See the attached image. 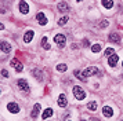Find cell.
I'll list each match as a JSON object with an SVG mask.
<instances>
[{"label": "cell", "instance_id": "cell-1", "mask_svg": "<svg viewBox=\"0 0 123 121\" xmlns=\"http://www.w3.org/2000/svg\"><path fill=\"white\" fill-rule=\"evenodd\" d=\"M73 96L78 99V100H83L86 98V92L83 91V88H80L79 85H75L73 87Z\"/></svg>", "mask_w": 123, "mask_h": 121}, {"label": "cell", "instance_id": "cell-2", "mask_svg": "<svg viewBox=\"0 0 123 121\" xmlns=\"http://www.w3.org/2000/svg\"><path fill=\"white\" fill-rule=\"evenodd\" d=\"M17 84H18V88H19L21 91H24V92H29V91H31V87H29L28 81H26L25 78H19L17 81Z\"/></svg>", "mask_w": 123, "mask_h": 121}, {"label": "cell", "instance_id": "cell-3", "mask_svg": "<svg viewBox=\"0 0 123 121\" xmlns=\"http://www.w3.org/2000/svg\"><path fill=\"white\" fill-rule=\"evenodd\" d=\"M97 73H98V74H101L100 70H98L97 67H93V66H91V67H86V69L83 70V76L86 77V78H87V77L94 76V74H97Z\"/></svg>", "mask_w": 123, "mask_h": 121}, {"label": "cell", "instance_id": "cell-4", "mask_svg": "<svg viewBox=\"0 0 123 121\" xmlns=\"http://www.w3.org/2000/svg\"><path fill=\"white\" fill-rule=\"evenodd\" d=\"M54 41H55L57 44H58V45H60V47H64V45H65V41H67V37H65V36H64V34H57L55 37H54Z\"/></svg>", "mask_w": 123, "mask_h": 121}, {"label": "cell", "instance_id": "cell-5", "mask_svg": "<svg viewBox=\"0 0 123 121\" xmlns=\"http://www.w3.org/2000/svg\"><path fill=\"white\" fill-rule=\"evenodd\" d=\"M18 8H19V11H21L22 14H28V12H29V6H28V3H26V1H24V0L19 1Z\"/></svg>", "mask_w": 123, "mask_h": 121}, {"label": "cell", "instance_id": "cell-6", "mask_svg": "<svg viewBox=\"0 0 123 121\" xmlns=\"http://www.w3.org/2000/svg\"><path fill=\"white\" fill-rule=\"evenodd\" d=\"M7 110L10 111V113H18L19 111V104H17L15 102H11V103H8L7 104Z\"/></svg>", "mask_w": 123, "mask_h": 121}, {"label": "cell", "instance_id": "cell-7", "mask_svg": "<svg viewBox=\"0 0 123 121\" xmlns=\"http://www.w3.org/2000/svg\"><path fill=\"white\" fill-rule=\"evenodd\" d=\"M0 50L4 52V54H8L11 51V45L7 43V41H0Z\"/></svg>", "mask_w": 123, "mask_h": 121}, {"label": "cell", "instance_id": "cell-8", "mask_svg": "<svg viewBox=\"0 0 123 121\" xmlns=\"http://www.w3.org/2000/svg\"><path fill=\"white\" fill-rule=\"evenodd\" d=\"M67 104H68L67 96H65V94H61V95L58 96V106H60V107H65Z\"/></svg>", "mask_w": 123, "mask_h": 121}, {"label": "cell", "instance_id": "cell-9", "mask_svg": "<svg viewBox=\"0 0 123 121\" xmlns=\"http://www.w3.org/2000/svg\"><path fill=\"white\" fill-rule=\"evenodd\" d=\"M11 66H12V67H14L17 72H21V70L24 69V65H22V63H21L18 59H12V60H11Z\"/></svg>", "mask_w": 123, "mask_h": 121}, {"label": "cell", "instance_id": "cell-10", "mask_svg": "<svg viewBox=\"0 0 123 121\" xmlns=\"http://www.w3.org/2000/svg\"><path fill=\"white\" fill-rule=\"evenodd\" d=\"M102 114L105 116L106 118L112 117V116H113V110H112V107H109V106H104V107H102Z\"/></svg>", "mask_w": 123, "mask_h": 121}, {"label": "cell", "instance_id": "cell-11", "mask_svg": "<svg viewBox=\"0 0 123 121\" xmlns=\"http://www.w3.org/2000/svg\"><path fill=\"white\" fill-rule=\"evenodd\" d=\"M117 60H119V56H117L116 54H113V55H111V56H108V63H109V66H116V63H117Z\"/></svg>", "mask_w": 123, "mask_h": 121}, {"label": "cell", "instance_id": "cell-12", "mask_svg": "<svg viewBox=\"0 0 123 121\" xmlns=\"http://www.w3.org/2000/svg\"><path fill=\"white\" fill-rule=\"evenodd\" d=\"M33 36H35L33 30H28V32L24 34V41H25V43H31V41H32V38H33Z\"/></svg>", "mask_w": 123, "mask_h": 121}, {"label": "cell", "instance_id": "cell-13", "mask_svg": "<svg viewBox=\"0 0 123 121\" xmlns=\"http://www.w3.org/2000/svg\"><path fill=\"white\" fill-rule=\"evenodd\" d=\"M36 18H37V22H39L40 25H43V26H44V25H47V18H46V15L43 14V12H39Z\"/></svg>", "mask_w": 123, "mask_h": 121}, {"label": "cell", "instance_id": "cell-14", "mask_svg": "<svg viewBox=\"0 0 123 121\" xmlns=\"http://www.w3.org/2000/svg\"><path fill=\"white\" fill-rule=\"evenodd\" d=\"M32 74H33V76L36 77V80H37L39 82L43 81V73H42V72H40L39 69H33V70H32Z\"/></svg>", "mask_w": 123, "mask_h": 121}, {"label": "cell", "instance_id": "cell-15", "mask_svg": "<svg viewBox=\"0 0 123 121\" xmlns=\"http://www.w3.org/2000/svg\"><path fill=\"white\" fill-rule=\"evenodd\" d=\"M58 11L60 12H68L69 11V6L65 1H61V3H58Z\"/></svg>", "mask_w": 123, "mask_h": 121}, {"label": "cell", "instance_id": "cell-16", "mask_svg": "<svg viewBox=\"0 0 123 121\" xmlns=\"http://www.w3.org/2000/svg\"><path fill=\"white\" fill-rule=\"evenodd\" d=\"M108 38H109V41H112V43H119L120 41V36L117 33H111L108 36Z\"/></svg>", "mask_w": 123, "mask_h": 121}, {"label": "cell", "instance_id": "cell-17", "mask_svg": "<svg viewBox=\"0 0 123 121\" xmlns=\"http://www.w3.org/2000/svg\"><path fill=\"white\" fill-rule=\"evenodd\" d=\"M39 111H40V104L36 103V104H35V107H33V110H32V113H31L32 118H36V117L39 116Z\"/></svg>", "mask_w": 123, "mask_h": 121}, {"label": "cell", "instance_id": "cell-18", "mask_svg": "<svg viewBox=\"0 0 123 121\" xmlns=\"http://www.w3.org/2000/svg\"><path fill=\"white\" fill-rule=\"evenodd\" d=\"M54 114V111H53V109H50V107H47V109L42 113V117L43 118H49V117H51V116Z\"/></svg>", "mask_w": 123, "mask_h": 121}, {"label": "cell", "instance_id": "cell-19", "mask_svg": "<svg viewBox=\"0 0 123 121\" xmlns=\"http://www.w3.org/2000/svg\"><path fill=\"white\" fill-rule=\"evenodd\" d=\"M73 74H75V77H78L79 80H82V81H86V77L83 76V72L75 70V72H73Z\"/></svg>", "mask_w": 123, "mask_h": 121}, {"label": "cell", "instance_id": "cell-20", "mask_svg": "<svg viewBox=\"0 0 123 121\" xmlns=\"http://www.w3.org/2000/svg\"><path fill=\"white\" fill-rule=\"evenodd\" d=\"M101 3H102V6H104L105 8H112V6H113V0H102Z\"/></svg>", "mask_w": 123, "mask_h": 121}, {"label": "cell", "instance_id": "cell-21", "mask_svg": "<svg viewBox=\"0 0 123 121\" xmlns=\"http://www.w3.org/2000/svg\"><path fill=\"white\" fill-rule=\"evenodd\" d=\"M97 106H98V104H97V102H89V104H87V109L94 111V110H97Z\"/></svg>", "mask_w": 123, "mask_h": 121}, {"label": "cell", "instance_id": "cell-22", "mask_svg": "<svg viewBox=\"0 0 123 121\" xmlns=\"http://www.w3.org/2000/svg\"><path fill=\"white\" fill-rule=\"evenodd\" d=\"M91 51H93L94 54H98V52L101 51V45L100 44H94V45L91 47Z\"/></svg>", "mask_w": 123, "mask_h": 121}, {"label": "cell", "instance_id": "cell-23", "mask_svg": "<svg viewBox=\"0 0 123 121\" xmlns=\"http://www.w3.org/2000/svg\"><path fill=\"white\" fill-rule=\"evenodd\" d=\"M115 54V50L112 48V47H108V48L105 50V55L106 56H111V55H113Z\"/></svg>", "mask_w": 123, "mask_h": 121}, {"label": "cell", "instance_id": "cell-24", "mask_svg": "<svg viewBox=\"0 0 123 121\" xmlns=\"http://www.w3.org/2000/svg\"><path fill=\"white\" fill-rule=\"evenodd\" d=\"M67 22H68V16H62V18H60V19H58V25H60V26H62V25H65Z\"/></svg>", "mask_w": 123, "mask_h": 121}, {"label": "cell", "instance_id": "cell-25", "mask_svg": "<svg viewBox=\"0 0 123 121\" xmlns=\"http://www.w3.org/2000/svg\"><path fill=\"white\" fill-rule=\"evenodd\" d=\"M57 70L58 72H65L67 70V65H65V63H60V65H57Z\"/></svg>", "mask_w": 123, "mask_h": 121}, {"label": "cell", "instance_id": "cell-26", "mask_svg": "<svg viewBox=\"0 0 123 121\" xmlns=\"http://www.w3.org/2000/svg\"><path fill=\"white\" fill-rule=\"evenodd\" d=\"M106 26H108V21H106V19H104V21L100 22V28H102V29H104V28H106Z\"/></svg>", "mask_w": 123, "mask_h": 121}, {"label": "cell", "instance_id": "cell-27", "mask_svg": "<svg viewBox=\"0 0 123 121\" xmlns=\"http://www.w3.org/2000/svg\"><path fill=\"white\" fill-rule=\"evenodd\" d=\"M1 76H3V77H8V72L3 69V70H1Z\"/></svg>", "mask_w": 123, "mask_h": 121}, {"label": "cell", "instance_id": "cell-28", "mask_svg": "<svg viewBox=\"0 0 123 121\" xmlns=\"http://www.w3.org/2000/svg\"><path fill=\"white\" fill-rule=\"evenodd\" d=\"M46 44H47V37H46V36H44V37L42 38V45H43V47H44Z\"/></svg>", "mask_w": 123, "mask_h": 121}, {"label": "cell", "instance_id": "cell-29", "mask_svg": "<svg viewBox=\"0 0 123 121\" xmlns=\"http://www.w3.org/2000/svg\"><path fill=\"white\" fill-rule=\"evenodd\" d=\"M83 45H84V47H89V45H90V41L84 38V40H83Z\"/></svg>", "mask_w": 123, "mask_h": 121}, {"label": "cell", "instance_id": "cell-30", "mask_svg": "<svg viewBox=\"0 0 123 121\" xmlns=\"http://www.w3.org/2000/svg\"><path fill=\"white\" fill-rule=\"evenodd\" d=\"M3 29H4V25H3V23L0 22V30H3Z\"/></svg>", "mask_w": 123, "mask_h": 121}, {"label": "cell", "instance_id": "cell-31", "mask_svg": "<svg viewBox=\"0 0 123 121\" xmlns=\"http://www.w3.org/2000/svg\"><path fill=\"white\" fill-rule=\"evenodd\" d=\"M90 121H100V120H98V118H95V117H91V120H90Z\"/></svg>", "mask_w": 123, "mask_h": 121}, {"label": "cell", "instance_id": "cell-32", "mask_svg": "<svg viewBox=\"0 0 123 121\" xmlns=\"http://www.w3.org/2000/svg\"><path fill=\"white\" fill-rule=\"evenodd\" d=\"M78 1H82V0H78Z\"/></svg>", "mask_w": 123, "mask_h": 121}, {"label": "cell", "instance_id": "cell-33", "mask_svg": "<svg viewBox=\"0 0 123 121\" xmlns=\"http://www.w3.org/2000/svg\"><path fill=\"white\" fill-rule=\"evenodd\" d=\"M122 66H123V62H122Z\"/></svg>", "mask_w": 123, "mask_h": 121}, {"label": "cell", "instance_id": "cell-34", "mask_svg": "<svg viewBox=\"0 0 123 121\" xmlns=\"http://www.w3.org/2000/svg\"><path fill=\"white\" fill-rule=\"evenodd\" d=\"M82 121H84V120H82Z\"/></svg>", "mask_w": 123, "mask_h": 121}]
</instances>
